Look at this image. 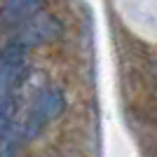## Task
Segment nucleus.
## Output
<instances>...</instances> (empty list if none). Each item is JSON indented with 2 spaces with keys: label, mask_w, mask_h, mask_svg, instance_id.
<instances>
[{
  "label": "nucleus",
  "mask_w": 157,
  "mask_h": 157,
  "mask_svg": "<svg viewBox=\"0 0 157 157\" xmlns=\"http://www.w3.org/2000/svg\"><path fill=\"white\" fill-rule=\"evenodd\" d=\"M42 0H5L0 7V26H24L40 12Z\"/></svg>",
  "instance_id": "2"
},
{
  "label": "nucleus",
  "mask_w": 157,
  "mask_h": 157,
  "mask_svg": "<svg viewBox=\"0 0 157 157\" xmlns=\"http://www.w3.org/2000/svg\"><path fill=\"white\" fill-rule=\"evenodd\" d=\"M63 108V98L59 92H47L35 101V105L31 108V115H28V134H35V131L42 127L45 120L56 117Z\"/></svg>",
  "instance_id": "3"
},
{
  "label": "nucleus",
  "mask_w": 157,
  "mask_h": 157,
  "mask_svg": "<svg viewBox=\"0 0 157 157\" xmlns=\"http://www.w3.org/2000/svg\"><path fill=\"white\" fill-rule=\"evenodd\" d=\"M26 47L24 45H19L17 40L14 42H10V45L5 47V52H2V61L0 63H5V66H10V68H21V66L26 63Z\"/></svg>",
  "instance_id": "4"
},
{
  "label": "nucleus",
  "mask_w": 157,
  "mask_h": 157,
  "mask_svg": "<svg viewBox=\"0 0 157 157\" xmlns=\"http://www.w3.org/2000/svg\"><path fill=\"white\" fill-rule=\"evenodd\" d=\"M56 35H59V24H56V19L49 17V14H35L33 19H28L26 24L21 26L19 35H17V42L28 49V47H33V45H45V42L54 40Z\"/></svg>",
  "instance_id": "1"
}]
</instances>
